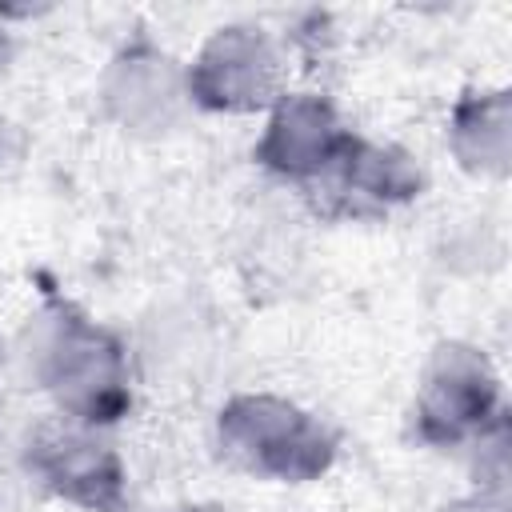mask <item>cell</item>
<instances>
[{"mask_svg":"<svg viewBox=\"0 0 512 512\" xmlns=\"http://www.w3.org/2000/svg\"><path fill=\"white\" fill-rule=\"evenodd\" d=\"M196 512H200V508H196Z\"/></svg>","mask_w":512,"mask_h":512,"instance_id":"obj_13","label":"cell"},{"mask_svg":"<svg viewBox=\"0 0 512 512\" xmlns=\"http://www.w3.org/2000/svg\"><path fill=\"white\" fill-rule=\"evenodd\" d=\"M352 144V128L320 92H284L268 108L256 160L284 180H324Z\"/></svg>","mask_w":512,"mask_h":512,"instance_id":"obj_6","label":"cell"},{"mask_svg":"<svg viewBox=\"0 0 512 512\" xmlns=\"http://www.w3.org/2000/svg\"><path fill=\"white\" fill-rule=\"evenodd\" d=\"M324 180L336 188V196L348 208H372V212L404 204L424 188V172L408 152L392 144H372L360 136H352L348 152Z\"/></svg>","mask_w":512,"mask_h":512,"instance_id":"obj_8","label":"cell"},{"mask_svg":"<svg viewBox=\"0 0 512 512\" xmlns=\"http://www.w3.org/2000/svg\"><path fill=\"white\" fill-rule=\"evenodd\" d=\"M504 424L500 376L472 344H440L416 388V432L428 444H472Z\"/></svg>","mask_w":512,"mask_h":512,"instance_id":"obj_3","label":"cell"},{"mask_svg":"<svg viewBox=\"0 0 512 512\" xmlns=\"http://www.w3.org/2000/svg\"><path fill=\"white\" fill-rule=\"evenodd\" d=\"M188 104L208 112H268L284 96V60L268 32L252 24L216 28L184 68Z\"/></svg>","mask_w":512,"mask_h":512,"instance_id":"obj_4","label":"cell"},{"mask_svg":"<svg viewBox=\"0 0 512 512\" xmlns=\"http://www.w3.org/2000/svg\"><path fill=\"white\" fill-rule=\"evenodd\" d=\"M28 468L48 492L84 512H124L128 504V472L104 428L64 420L40 432L28 452Z\"/></svg>","mask_w":512,"mask_h":512,"instance_id":"obj_5","label":"cell"},{"mask_svg":"<svg viewBox=\"0 0 512 512\" xmlns=\"http://www.w3.org/2000/svg\"><path fill=\"white\" fill-rule=\"evenodd\" d=\"M444 512H508V508H504V496L500 492H480V496H468V500L448 504Z\"/></svg>","mask_w":512,"mask_h":512,"instance_id":"obj_10","label":"cell"},{"mask_svg":"<svg viewBox=\"0 0 512 512\" xmlns=\"http://www.w3.org/2000/svg\"><path fill=\"white\" fill-rule=\"evenodd\" d=\"M0 368H4V340H0Z\"/></svg>","mask_w":512,"mask_h":512,"instance_id":"obj_12","label":"cell"},{"mask_svg":"<svg viewBox=\"0 0 512 512\" xmlns=\"http://www.w3.org/2000/svg\"><path fill=\"white\" fill-rule=\"evenodd\" d=\"M24 360L64 420L108 428L132 404L124 344L68 300H48L32 316L24 332Z\"/></svg>","mask_w":512,"mask_h":512,"instance_id":"obj_1","label":"cell"},{"mask_svg":"<svg viewBox=\"0 0 512 512\" xmlns=\"http://www.w3.org/2000/svg\"><path fill=\"white\" fill-rule=\"evenodd\" d=\"M216 444L232 468L280 484H308L336 460L328 424L272 392L232 396L216 416Z\"/></svg>","mask_w":512,"mask_h":512,"instance_id":"obj_2","label":"cell"},{"mask_svg":"<svg viewBox=\"0 0 512 512\" xmlns=\"http://www.w3.org/2000/svg\"><path fill=\"white\" fill-rule=\"evenodd\" d=\"M8 64H12V40H8V36H0V76L8 72Z\"/></svg>","mask_w":512,"mask_h":512,"instance_id":"obj_11","label":"cell"},{"mask_svg":"<svg viewBox=\"0 0 512 512\" xmlns=\"http://www.w3.org/2000/svg\"><path fill=\"white\" fill-rule=\"evenodd\" d=\"M104 104L108 116L132 132H164L180 104H188L184 68L148 40H136L104 72Z\"/></svg>","mask_w":512,"mask_h":512,"instance_id":"obj_7","label":"cell"},{"mask_svg":"<svg viewBox=\"0 0 512 512\" xmlns=\"http://www.w3.org/2000/svg\"><path fill=\"white\" fill-rule=\"evenodd\" d=\"M448 144L476 176H504L512 156V104L504 88L472 92L452 108Z\"/></svg>","mask_w":512,"mask_h":512,"instance_id":"obj_9","label":"cell"}]
</instances>
